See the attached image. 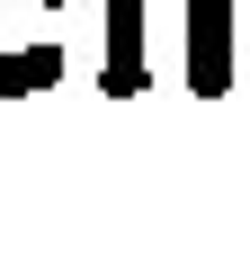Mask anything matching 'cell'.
<instances>
[{"label":"cell","instance_id":"1","mask_svg":"<svg viewBox=\"0 0 250 260\" xmlns=\"http://www.w3.org/2000/svg\"><path fill=\"white\" fill-rule=\"evenodd\" d=\"M232 0H188V90L205 108L232 99Z\"/></svg>","mask_w":250,"mask_h":260},{"label":"cell","instance_id":"3","mask_svg":"<svg viewBox=\"0 0 250 260\" xmlns=\"http://www.w3.org/2000/svg\"><path fill=\"white\" fill-rule=\"evenodd\" d=\"M27 9H63V0H27ZM54 81H63V45L0 54V99H36V90H54Z\"/></svg>","mask_w":250,"mask_h":260},{"label":"cell","instance_id":"2","mask_svg":"<svg viewBox=\"0 0 250 260\" xmlns=\"http://www.w3.org/2000/svg\"><path fill=\"white\" fill-rule=\"evenodd\" d=\"M99 90L107 99H143V0H107V54H99Z\"/></svg>","mask_w":250,"mask_h":260}]
</instances>
